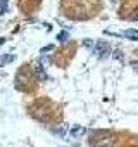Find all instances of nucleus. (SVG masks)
Masks as SVG:
<instances>
[{
  "label": "nucleus",
  "instance_id": "1",
  "mask_svg": "<svg viewBox=\"0 0 138 147\" xmlns=\"http://www.w3.org/2000/svg\"><path fill=\"white\" fill-rule=\"evenodd\" d=\"M93 54H95L98 59H105V57L111 54V47H109V43H105V42H98V43L93 47Z\"/></svg>",
  "mask_w": 138,
  "mask_h": 147
},
{
  "label": "nucleus",
  "instance_id": "2",
  "mask_svg": "<svg viewBox=\"0 0 138 147\" xmlns=\"http://www.w3.org/2000/svg\"><path fill=\"white\" fill-rule=\"evenodd\" d=\"M35 75L38 78V82H47L48 80V75H47V71H45V66L42 62H36L35 64Z\"/></svg>",
  "mask_w": 138,
  "mask_h": 147
},
{
  "label": "nucleus",
  "instance_id": "3",
  "mask_svg": "<svg viewBox=\"0 0 138 147\" xmlns=\"http://www.w3.org/2000/svg\"><path fill=\"white\" fill-rule=\"evenodd\" d=\"M86 133V130L83 126H73V128H69V137L71 138H80Z\"/></svg>",
  "mask_w": 138,
  "mask_h": 147
},
{
  "label": "nucleus",
  "instance_id": "4",
  "mask_svg": "<svg viewBox=\"0 0 138 147\" xmlns=\"http://www.w3.org/2000/svg\"><path fill=\"white\" fill-rule=\"evenodd\" d=\"M67 131H69V126H67L66 123H60V125L55 128V135H57V137H60V138H64Z\"/></svg>",
  "mask_w": 138,
  "mask_h": 147
},
{
  "label": "nucleus",
  "instance_id": "5",
  "mask_svg": "<svg viewBox=\"0 0 138 147\" xmlns=\"http://www.w3.org/2000/svg\"><path fill=\"white\" fill-rule=\"evenodd\" d=\"M121 35H123L124 38H128V40H138V31H136V30H133V28H129V30H124Z\"/></svg>",
  "mask_w": 138,
  "mask_h": 147
},
{
  "label": "nucleus",
  "instance_id": "6",
  "mask_svg": "<svg viewBox=\"0 0 138 147\" xmlns=\"http://www.w3.org/2000/svg\"><path fill=\"white\" fill-rule=\"evenodd\" d=\"M57 40H59L60 43H66V42L69 40V33H67V31H60V33L57 35Z\"/></svg>",
  "mask_w": 138,
  "mask_h": 147
},
{
  "label": "nucleus",
  "instance_id": "7",
  "mask_svg": "<svg viewBox=\"0 0 138 147\" xmlns=\"http://www.w3.org/2000/svg\"><path fill=\"white\" fill-rule=\"evenodd\" d=\"M11 61H14V55L12 54H9V55H4L2 59H0V64H2V66H5L7 62H11Z\"/></svg>",
  "mask_w": 138,
  "mask_h": 147
},
{
  "label": "nucleus",
  "instance_id": "8",
  "mask_svg": "<svg viewBox=\"0 0 138 147\" xmlns=\"http://www.w3.org/2000/svg\"><path fill=\"white\" fill-rule=\"evenodd\" d=\"M111 145H112V138H107V140L97 144V147H111Z\"/></svg>",
  "mask_w": 138,
  "mask_h": 147
},
{
  "label": "nucleus",
  "instance_id": "9",
  "mask_svg": "<svg viewBox=\"0 0 138 147\" xmlns=\"http://www.w3.org/2000/svg\"><path fill=\"white\" fill-rule=\"evenodd\" d=\"M83 47H85V49H92V47H93V42H92L90 38H86V40H83Z\"/></svg>",
  "mask_w": 138,
  "mask_h": 147
},
{
  "label": "nucleus",
  "instance_id": "10",
  "mask_svg": "<svg viewBox=\"0 0 138 147\" xmlns=\"http://www.w3.org/2000/svg\"><path fill=\"white\" fill-rule=\"evenodd\" d=\"M50 50H54V45H47V47H43V49L40 50V54H45V52H50Z\"/></svg>",
  "mask_w": 138,
  "mask_h": 147
},
{
  "label": "nucleus",
  "instance_id": "11",
  "mask_svg": "<svg viewBox=\"0 0 138 147\" xmlns=\"http://www.w3.org/2000/svg\"><path fill=\"white\" fill-rule=\"evenodd\" d=\"M5 43V38H0V45H4Z\"/></svg>",
  "mask_w": 138,
  "mask_h": 147
},
{
  "label": "nucleus",
  "instance_id": "12",
  "mask_svg": "<svg viewBox=\"0 0 138 147\" xmlns=\"http://www.w3.org/2000/svg\"><path fill=\"white\" fill-rule=\"evenodd\" d=\"M135 19L138 21V9H136V14H135Z\"/></svg>",
  "mask_w": 138,
  "mask_h": 147
}]
</instances>
